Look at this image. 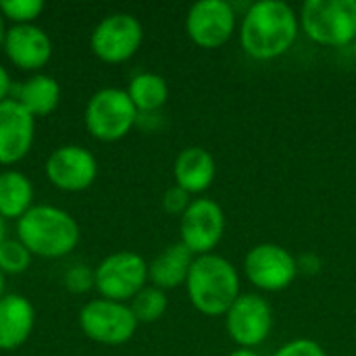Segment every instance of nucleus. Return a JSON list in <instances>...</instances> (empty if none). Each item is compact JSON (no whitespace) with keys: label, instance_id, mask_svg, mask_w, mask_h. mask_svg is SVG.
Instances as JSON below:
<instances>
[{"label":"nucleus","instance_id":"obj_33","mask_svg":"<svg viewBox=\"0 0 356 356\" xmlns=\"http://www.w3.org/2000/svg\"><path fill=\"white\" fill-rule=\"evenodd\" d=\"M353 52H355V56H356V40H355V44H353Z\"/></svg>","mask_w":356,"mask_h":356},{"label":"nucleus","instance_id":"obj_13","mask_svg":"<svg viewBox=\"0 0 356 356\" xmlns=\"http://www.w3.org/2000/svg\"><path fill=\"white\" fill-rule=\"evenodd\" d=\"M46 175L58 190L81 192L94 184L98 175V163L96 156L83 146H60L48 156Z\"/></svg>","mask_w":356,"mask_h":356},{"label":"nucleus","instance_id":"obj_2","mask_svg":"<svg viewBox=\"0 0 356 356\" xmlns=\"http://www.w3.org/2000/svg\"><path fill=\"white\" fill-rule=\"evenodd\" d=\"M192 307L207 317L225 315L240 298L238 269L219 254L196 257L186 282Z\"/></svg>","mask_w":356,"mask_h":356},{"label":"nucleus","instance_id":"obj_21","mask_svg":"<svg viewBox=\"0 0 356 356\" xmlns=\"http://www.w3.org/2000/svg\"><path fill=\"white\" fill-rule=\"evenodd\" d=\"M125 92L131 98V102H134V106L138 108L140 115L142 113L144 115L156 113L159 108L165 106V102L169 98V86L156 73H138V75H134Z\"/></svg>","mask_w":356,"mask_h":356},{"label":"nucleus","instance_id":"obj_7","mask_svg":"<svg viewBox=\"0 0 356 356\" xmlns=\"http://www.w3.org/2000/svg\"><path fill=\"white\" fill-rule=\"evenodd\" d=\"M79 325L90 340L119 346L134 338L138 330V319L127 305L102 298L92 300L81 309Z\"/></svg>","mask_w":356,"mask_h":356},{"label":"nucleus","instance_id":"obj_19","mask_svg":"<svg viewBox=\"0 0 356 356\" xmlns=\"http://www.w3.org/2000/svg\"><path fill=\"white\" fill-rule=\"evenodd\" d=\"M13 98L33 117H44L58 106L60 86L50 75H33L13 88Z\"/></svg>","mask_w":356,"mask_h":356},{"label":"nucleus","instance_id":"obj_24","mask_svg":"<svg viewBox=\"0 0 356 356\" xmlns=\"http://www.w3.org/2000/svg\"><path fill=\"white\" fill-rule=\"evenodd\" d=\"M44 10L42 0H0V13L15 21V25H29Z\"/></svg>","mask_w":356,"mask_h":356},{"label":"nucleus","instance_id":"obj_1","mask_svg":"<svg viewBox=\"0 0 356 356\" xmlns=\"http://www.w3.org/2000/svg\"><path fill=\"white\" fill-rule=\"evenodd\" d=\"M300 31L296 10L284 0H259L248 6L240 25V44L257 60L286 54Z\"/></svg>","mask_w":356,"mask_h":356},{"label":"nucleus","instance_id":"obj_18","mask_svg":"<svg viewBox=\"0 0 356 356\" xmlns=\"http://www.w3.org/2000/svg\"><path fill=\"white\" fill-rule=\"evenodd\" d=\"M194 254L181 244L167 246L150 265H148V280L159 290H173L188 282L190 267L194 263Z\"/></svg>","mask_w":356,"mask_h":356},{"label":"nucleus","instance_id":"obj_30","mask_svg":"<svg viewBox=\"0 0 356 356\" xmlns=\"http://www.w3.org/2000/svg\"><path fill=\"white\" fill-rule=\"evenodd\" d=\"M4 38H6V27H4L2 13H0V46H4Z\"/></svg>","mask_w":356,"mask_h":356},{"label":"nucleus","instance_id":"obj_9","mask_svg":"<svg viewBox=\"0 0 356 356\" xmlns=\"http://www.w3.org/2000/svg\"><path fill=\"white\" fill-rule=\"evenodd\" d=\"M225 327L238 348H257L273 330V309L261 294H240L225 313Z\"/></svg>","mask_w":356,"mask_h":356},{"label":"nucleus","instance_id":"obj_15","mask_svg":"<svg viewBox=\"0 0 356 356\" xmlns=\"http://www.w3.org/2000/svg\"><path fill=\"white\" fill-rule=\"evenodd\" d=\"M4 50L10 63H15L19 69L35 71L50 60L52 42L48 33H44V29L33 23L13 25L10 29H6Z\"/></svg>","mask_w":356,"mask_h":356},{"label":"nucleus","instance_id":"obj_8","mask_svg":"<svg viewBox=\"0 0 356 356\" xmlns=\"http://www.w3.org/2000/svg\"><path fill=\"white\" fill-rule=\"evenodd\" d=\"M244 273L252 286L265 292H282L298 275V261L280 244H257L244 259Z\"/></svg>","mask_w":356,"mask_h":356},{"label":"nucleus","instance_id":"obj_27","mask_svg":"<svg viewBox=\"0 0 356 356\" xmlns=\"http://www.w3.org/2000/svg\"><path fill=\"white\" fill-rule=\"evenodd\" d=\"M190 194L186 190H181L179 186H173L165 192L163 196V207L169 215H184L190 207Z\"/></svg>","mask_w":356,"mask_h":356},{"label":"nucleus","instance_id":"obj_14","mask_svg":"<svg viewBox=\"0 0 356 356\" xmlns=\"http://www.w3.org/2000/svg\"><path fill=\"white\" fill-rule=\"evenodd\" d=\"M35 117L15 98L0 102V165L19 163L33 144Z\"/></svg>","mask_w":356,"mask_h":356},{"label":"nucleus","instance_id":"obj_25","mask_svg":"<svg viewBox=\"0 0 356 356\" xmlns=\"http://www.w3.org/2000/svg\"><path fill=\"white\" fill-rule=\"evenodd\" d=\"M65 286L75 294L92 290L94 288V269H90L88 265H73L65 273Z\"/></svg>","mask_w":356,"mask_h":356},{"label":"nucleus","instance_id":"obj_26","mask_svg":"<svg viewBox=\"0 0 356 356\" xmlns=\"http://www.w3.org/2000/svg\"><path fill=\"white\" fill-rule=\"evenodd\" d=\"M271 356H327V353L323 350V346L319 342L298 338V340H292V342L280 346Z\"/></svg>","mask_w":356,"mask_h":356},{"label":"nucleus","instance_id":"obj_28","mask_svg":"<svg viewBox=\"0 0 356 356\" xmlns=\"http://www.w3.org/2000/svg\"><path fill=\"white\" fill-rule=\"evenodd\" d=\"M13 92V86H10V77L6 73V69L0 65V102H4L8 98V94Z\"/></svg>","mask_w":356,"mask_h":356},{"label":"nucleus","instance_id":"obj_6","mask_svg":"<svg viewBox=\"0 0 356 356\" xmlns=\"http://www.w3.org/2000/svg\"><path fill=\"white\" fill-rule=\"evenodd\" d=\"M148 282V263L129 250L106 257L94 269V288L106 300H131Z\"/></svg>","mask_w":356,"mask_h":356},{"label":"nucleus","instance_id":"obj_10","mask_svg":"<svg viewBox=\"0 0 356 356\" xmlns=\"http://www.w3.org/2000/svg\"><path fill=\"white\" fill-rule=\"evenodd\" d=\"M181 244L194 254H211L225 234V213L219 202L211 198L192 200L179 223Z\"/></svg>","mask_w":356,"mask_h":356},{"label":"nucleus","instance_id":"obj_17","mask_svg":"<svg viewBox=\"0 0 356 356\" xmlns=\"http://www.w3.org/2000/svg\"><path fill=\"white\" fill-rule=\"evenodd\" d=\"M35 313L21 294H4L0 300V350H15L33 330Z\"/></svg>","mask_w":356,"mask_h":356},{"label":"nucleus","instance_id":"obj_16","mask_svg":"<svg viewBox=\"0 0 356 356\" xmlns=\"http://www.w3.org/2000/svg\"><path fill=\"white\" fill-rule=\"evenodd\" d=\"M217 165L213 154L202 146L184 148L173 163L175 186L186 190L188 194H202L215 181Z\"/></svg>","mask_w":356,"mask_h":356},{"label":"nucleus","instance_id":"obj_20","mask_svg":"<svg viewBox=\"0 0 356 356\" xmlns=\"http://www.w3.org/2000/svg\"><path fill=\"white\" fill-rule=\"evenodd\" d=\"M33 186L19 171L0 173V217L21 219L33 204Z\"/></svg>","mask_w":356,"mask_h":356},{"label":"nucleus","instance_id":"obj_11","mask_svg":"<svg viewBox=\"0 0 356 356\" xmlns=\"http://www.w3.org/2000/svg\"><path fill=\"white\" fill-rule=\"evenodd\" d=\"M142 38H144L142 23L134 15L113 13L96 25L90 44L100 60L123 63L138 52Z\"/></svg>","mask_w":356,"mask_h":356},{"label":"nucleus","instance_id":"obj_31","mask_svg":"<svg viewBox=\"0 0 356 356\" xmlns=\"http://www.w3.org/2000/svg\"><path fill=\"white\" fill-rule=\"evenodd\" d=\"M4 234H6V225H4V219L0 217V244L6 240V236H4Z\"/></svg>","mask_w":356,"mask_h":356},{"label":"nucleus","instance_id":"obj_4","mask_svg":"<svg viewBox=\"0 0 356 356\" xmlns=\"http://www.w3.org/2000/svg\"><path fill=\"white\" fill-rule=\"evenodd\" d=\"M300 29L321 46H348L356 40V0H307L300 6Z\"/></svg>","mask_w":356,"mask_h":356},{"label":"nucleus","instance_id":"obj_12","mask_svg":"<svg viewBox=\"0 0 356 356\" xmlns=\"http://www.w3.org/2000/svg\"><path fill=\"white\" fill-rule=\"evenodd\" d=\"M186 31L200 48H221L236 31V10L225 0L194 2L186 17Z\"/></svg>","mask_w":356,"mask_h":356},{"label":"nucleus","instance_id":"obj_5","mask_svg":"<svg viewBox=\"0 0 356 356\" xmlns=\"http://www.w3.org/2000/svg\"><path fill=\"white\" fill-rule=\"evenodd\" d=\"M138 115L140 113L125 90L102 88L88 100L86 127L94 138L115 142L129 134V129L138 123Z\"/></svg>","mask_w":356,"mask_h":356},{"label":"nucleus","instance_id":"obj_29","mask_svg":"<svg viewBox=\"0 0 356 356\" xmlns=\"http://www.w3.org/2000/svg\"><path fill=\"white\" fill-rule=\"evenodd\" d=\"M227 356H261L254 348H236L234 353H229Z\"/></svg>","mask_w":356,"mask_h":356},{"label":"nucleus","instance_id":"obj_23","mask_svg":"<svg viewBox=\"0 0 356 356\" xmlns=\"http://www.w3.org/2000/svg\"><path fill=\"white\" fill-rule=\"evenodd\" d=\"M31 263V252L19 240H4L0 244V271L6 275L23 273Z\"/></svg>","mask_w":356,"mask_h":356},{"label":"nucleus","instance_id":"obj_22","mask_svg":"<svg viewBox=\"0 0 356 356\" xmlns=\"http://www.w3.org/2000/svg\"><path fill=\"white\" fill-rule=\"evenodd\" d=\"M129 309L134 311L138 323H152L161 319L167 311V294L154 286L142 288L134 298Z\"/></svg>","mask_w":356,"mask_h":356},{"label":"nucleus","instance_id":"obj_32","mask_svg":"<svg viewBox=\"0 0 356 356\" xmlns=\"http://www.w3.org/2000/svg\"><path fill=\"white\" fill-rule=\"evenodd\" d=\"M4 286H6V282H4V273L0 271V300H2V296H4Z\"/></svg>","mask_w":356,"mask_h":356},{"label":"nucleus","instance_id":"obj_3","mask_svg":"<svg viewBox=\"0 0 356 356\" xmlns=\"http://www.w3.org/2000/svg\"><path fill=\"white\" fill-rule=\"evenodd\" d=\"M17 240L31 254L58 259L77 246L79 225L63 209L35 204L17 221Z\"/></svg>","mask_w":356,"mask_h":356}]
</instances>
